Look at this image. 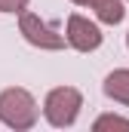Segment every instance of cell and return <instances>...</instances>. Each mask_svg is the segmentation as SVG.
<instances>
[{"label":"cell","instance_id":"obj_1","mask_svg":"<svg viewBox=\"0 0 129 132\" xmlns=\"http://www.w3.org/2000/svg\"><path fill=\"white\" fill-rule=\"evenodd\" d=\"M0 120L9 129H31L37 123V101L28 89H3L0 92Z\"/></svg>","mask_w":129,"mask_h":132},{"label":"cell","instance_id":"obj_2","mask_svg":"<svg viewBox=\"0 0 129 132\" xmlns=\"http://www.w3.org/2000/svg\"><path fill=\"white\" fill-rule=\"evenodd\" d=\"M80 108H83V95H80V89H74V86H59V89H52V92L46 95V101H43V114H46V120H49L55 129L71 126V123L77 120Z\"/></svg>","mask_w":129,"mask_h":132},{"label":"cell","instance_id":"obj_3","mask_svg":"<svg viewBox=\"0 0 129 132\" xmlns=\"http://www.w3.org/2000/svg\"><path fill=\"white\" fill-rule=\"evenodd\" d=\"M19 31L31 46H40V49H62L64 46V37L55 34V28H49L40 15L25 12V9L19 12Z\"/></svg>","mask_w":129,"mask_h":132},{"label":"cell","instance_id":"obj_4","mask_svg":"<svg viewBox=\"0 0 129 132\" xmlns=\"http://www.w3.org/2000/svg\"><path fill=\"white\" fill-rule=\"evenodd\" d=\"M68 46H74L77 52H92L101 46V31L83 15H71L68 19Z\"/></svg>","mask_w":129,"mask_h":132},{"label":"cell","instance_id":"obj_5","mask_svg":"<svg viewBox=\"0 0 129 132\" xmlns=\"http://www.w3.org/2000/svg\"><path fill=\"white\" fill-rule=\"evenodd\" d=\"M71 3H77V6H92L95 15L104 25H120V22H123V12H126L120 0H71Z\"/></svg>","mask_w":129,"mask_h":132},{"label":"cell","instance_id":"obj_6","mask_svg":"<svg viewBox=\"0 0 129 132\" xmlns=\"http://www.w3.org/2000/svg\"><path fill=\"white\" fill-rule=\"evenodd\" d=\"M104 95L120 104H129V68H117L104 77Z\"/></svg>","mask_w":129,"mask_h":132},{"label":"cell","instance_id":"obj_7","mask_svg":"<svg viewBox=\"0 0 129 132\" xmlns=\"http://www.w3.org/2000/svg\"><path fill=\"white\" fill-rule=\"evenodd\" d=\"M92 129H95V132H101V129H126L129 132V120L114 117V114H104V117H98L95 123H92Z\"/></svg>","mask_w":129,"mask_h":132},{"label":"cell","instance_id":"obj_8","mask_svg":"<svg viewBox=\"0 0 129 132\" xmlns=\"http://www.w3.org/2000/svg\"><path fill=\"white\" fill-rule=\"evenodd\" d=\"M28 0H0V12H22Z\"/></svg>","mask_w":129,"mask_h":132},{"label":"cell","instance_id":"obj_9","mask_svg":"<svg viewBox=\"0 0 129 132\" xmlns=\"http://www.w3.org/2000/svg\"><path fill=\"white\" fill-rule=\"evenodd\" d=\"M126 46H129V34H126Z\"/></svg>","mask_w":129,"mask_h":132}]
</instances>
